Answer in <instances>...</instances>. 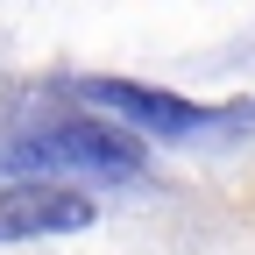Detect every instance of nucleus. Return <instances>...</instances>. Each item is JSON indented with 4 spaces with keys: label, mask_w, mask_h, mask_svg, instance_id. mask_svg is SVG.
<instances>
[{
    "label": "nucleus",
    "mask_w": 255,
    "mask_h": 255,
    "mask_svg": "<svg viewBox=\"0 0 255 255\" xmlns=\"http://www.w3.org/2000/svg\"><path fill=\"white\" fill-rule=\"evenodd\" d=\"M64 170L135 177L142 170V142L121 135V128H100V121H64V128H43V135L0 142V177H64Z\"/></svg>",
    "instance_id": "1"
},
{
    "label": "nucleus",
    "mask_w": 255,
    "mask_h": 255,
    "mask_svg": "<svg viewBox=\"0 0 255 255\" xmlns=\"http://www.w3.org/2000/svg\"><path fill=\"white\" fill-rule=\"evenodd\" d=\"M92 206L78 184L64 177H21L0 191V241H43V234H78L92 227Z\"/></svg>",
    "instance_id": "2"
},
{
    "label": "nucleus",
    "mask_w": 255,
    "mask_h": 255,
    "mask_svg": "<svg viewBox=\"0 0 255 255\" xmlns=\"http://www.w3.org/2000/svg\"><path fill=\"white\" fill-rule=\"evenodd\" d=\"M85 100L135 121L142 135H199L206 128V107L177 100V92H156V85H135V78H85Z\"/></svg>",
    "instance_id": "3"
}]
</instances>
